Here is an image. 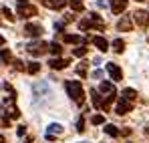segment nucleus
<instances>
[{
  "label": "nucleus",
  "mask_w": 149,
  "mask_h": 143,
  "mask_svg": "<svg viewBox=\"0 0 149 143\" xmlns=\"http://www.w3.org/2000/svg\"><path fill=\"white\" fill-rule=\"evenodd\" d=\"M65 89H67V93L69 97L77 101V103H83L85 101V93H83V85L79 83V81H67L65 83Z\"/></svg>",
  "instance_id": "1"
},
{
  "label": "nucleus",
  "mask_w": 149,
  "mask_h": 143,
  "mask_svg": "<svg viewBox=\"0 0 149 143\" xmlns=\"http://www.w3.org/2000/svg\"><path fill=\"white\" fill-rule=\"evenodd\" d=\"M26 50L30 52V54H34V57H40V54H45L47 50H49V45L47 43H42V40H34V43H30Z\"/></svg>",
  "instance_id": "2"
},
{
  "label": "nucleus",
  "mask_w": 149,
  "mask_h": 143,
  "mask_svg": "<svg viewBox=\"0 0 149 143\" xmlns=\"http://www.w3.org/2000/svg\"><path fill=\"white\" fill-rule=\"evenodd\" d=\"M133 20L139 24L141 28H147V24H149V12H145V10H135V12H133Z\"/></svg>",
  "instance_id": "3"
},
{
  "label": "nucleus",
  "mask_w": 149,
  "mask_h": 143,
  "mask_svg": "<svg viewBox=\"0 0 149 143\" xmlns=\"http://www.w3.org/2000/svg\"><path fill=\"white\" fill-rule=\"evenodd\" d=\"M45 30H42V26L40 24H32V22H28L24 26V34L26 36H32V38H36V36H40Z\"/></svg>",
  "instance_id": "4"
},
{
  "label": "nucleus",
  "mask_w": 149,
  "mask_h": 143,
  "mask_svg": "<svg viewBox=\"0 0 149 143\" xmlns=\"http://www.w3.org/2000/svg\"><path fill=\"white\" fill-rule=\"evenodd\" d=\"M36 12H38V10H36L34 4H20V6H18V16H22V18L34 16Z\"/></svg>",
  "instance_id": "5"
},
{
  "label": "nucleus",
  "mask_w": 149,
  "mask_h": 143,
  "mask_svg": "<svg viewBox=\"0 0 149 143\" xmlns=\"http://www.w3.org/2000/svg\"><path fill=\"white\" fill-rule=\"evenodd\" d=\"M32 93H34V99H40V97L49 95L50 89H49L47 83H36V85H32Z\"/></svg>",
  "instance_id": "6"
},
{
  "label": "nucleus",
  "mask_w": 149,
  "mask_h": 143,
  "mask_svg": "<svg viewBox=\"0 0 149 143\" xmlns=\"http://www.w3.org/2000/svg\"><path fill=\"white\" fill-rule=\"evenodd\" d=\"M65 129H63V125H58V123H50L49 125V129H47V139L49 141H52L56 135H61Z\"/></svg>",
  "instance_id": "7"
},
{
  "label": "nucleus",
  "mask_w": 149,
  "mask_h": 143,
  "mask_svg": "<svg viewBox=\"0 0 149 143\" xmlns=\"http://www.w3.org/2000/svg\"><path fill=\"white\" fill-rule=\"evenodd\" d=\"M107 73L111 75L113 81H121V79H123V73H121V69H119L115 63H107Z\"/></svg>",
  "instance_id": "8"
},
{
  "label": "nucleus",
  "mask_w": 149,
  "mask_h": 143,
  "mask_svg": "<svg viewBox=\"0 0 149 143\" xmlns=\"http://www.w3.org/2000/svg\"><path fill=\"white\" fill-rule=\"evenodd\" d=\"M49 67H50V69H54V71H61V69H67V67H69V61L56 57V59H50V61H49Z\"/></svg>",
  "instance_id": "9"
},
{
  "label": "nucleus",
  "mask_w": 149,
  "mask_h": 143,
  "mask_svg": "<svg viewBox=\"0 0 149 143\" xmlns=\"http://www.w3.org/2000/svg\"><path fill=\"white\" fill-rule=\"evenodd\" d=\"M109 2H111L113 14H121L125 8H127V0H109Z\"/></svg>",
  "instance_id": "10"
},
{
  "label": "nucleus",
  "mask_w": 149,
  "mask_h": 143,
  "mask_svg": "<svg viewBox=\"0 0 149 143\" xmlns=\"http://www.w3.org/2000/svg\"><path fill=\"white\" fill-rule=\"evenodd\" d=\"M131 111V103L127 101V99H121L119 103H117V107H115V113L117 115H125V113H129Z\"/></svg>",
  "instance_id": "11"
},
{
  "label": "nucleus",
  "mask_w": 149,
  "mask_h": 143,
  "mask_svg": "<svg viewBox=\"0 0 149 143\" xmlns=\"http://www.w3.org/2000/svg\"><path fill=\"white\" fill-rule=\"evenodd\" d=\"M99 91H101V93H105L107 97H113V95H115V85L109 83V81H103V83L99 85Z\"/></svg>",
  "instance_id": "12"
},
{
  "label": "nucleus",
  "mask_w": 149,
  "mask_h": 143,
  "mask_svg": "<svg viewBox=\"0 0 149 143\" xmlns=\"http://www.w3.org/2000/svg\"><path fill=\"white\" fill-rule=\"evenodd\" d=\"M42 4H45L47 8H52V10H61V8L67 4V0H42Z\"/></svg>",
  "instance_id": "13"
},
{
  "label": "nucleus",
  "mask_w": 149,
  "mask_h": 143,
  "mask_svg": "<svg viewBox=\"0 0 149 143\" xmlns=\"http://www.w3.org/2000/svg\"><path fill=\"white\" fill-rule=\"evenodd\" d=\"M117 28H119V30H125V32H129V30L133 28L131 18H129V16H121V20L117 22Z\"/></svg>",
  "instance_id": "14"
},
{
  "label": "nucleus",
  "mask_w": 149,
  "mask_h": 143,
  "mask_svg": "<svg viewBox=\"0 0 149 143\" xmlns=\"http://www.w3.org/2000/svg\"><path fill=\"white\" fill-rule=\"evenodd\" d=\"M93 45L99 48L101 52H107V50H109V43H107L103 36H95V38H93Z\"/></svg>",
  "instance_id": "15"
},
{
  "label": "nucleus",
  "mask_w": 149,
  "mask_h": 143,
  "mask_svg": "<svg viewBox=\"0 0 149 143\" xmlns=\"http://www.w3.org/2000/svg\"><path fill=\"white\" fill-rule=\"evenodd\" d=\"M65 43L77 45V43H89V38H81L79 34H65Z\"/></svg>",
  "instance_id": "16"
},
{
  "label": "nucleus",
  "mask_w": 149,
  "mask_h": 143,
  "mask_svg": "<svg viewBox=\"0 0 149 143\" xmlns=\"http://www.w3.org/2000/svg\"><path fill=\"white\" fill-rule=\"evenodd\" d=\"M89 22H91V26H99L101 30L105 28V22H103V18H101L99 14H95V12H93V14H89Z\"/></svg>",
  "instance_id": "17"
},
{
  "label": "nucleus",
  "mask_w": 149,
  "mask_h": 143,
  "mask_svg": "<svg viewBox=\"0 0 149 143\" xmlns=\"http://www.w3.org/2000/svg\"><path fill=\"white\" fill-rule=\"evenodd\" d=\"M105 133H107V135H111V137H117L121 131H119L115 125H105Z\"/></svg>",
  "instance_id": "18"
},
{
  "label": "nucleus",
  "mask_w": 149,
  "mask_h": 143,
  "mask_svg": "<svg viewBox=\"0 0 149 143\" xmlns=\"http://www.w3.org/2000/svg\"><path fill=\"white\" fill-rule=\"evenodd\" d=\"M113 50H115V52H123V50H125V43L121 40V38L113 40Z\"/></svg>",
  "instance_id": "19"
},
{
  "label": "nucleus",
  "mask_w": 149,
  "mask_h": 143,
  "mask_svg": "<svg viewBox=\"0 0 149 143\" xmlns=\"http://www.w3.org/2000/svg\"><path fill=\"white\" fill-rule=\"evenodd\" d=\"M49 50L52 52V54H56V57H58V54L63 52V47H61L58 43H50V45H49Z\"/></svg>",
  "instance_id": "20"
},
{
  "label": "nucleus",
  "mask_w": 149,
  "mask_h": 143,
  "mask_svg": "<svg viewBox=\"0 0 149 143\" xmlns=\"http://www.w3.org/2000/svg\"><path fill=\"white\" fill-rule=\"evenodd\" d=\"M137 97V91L135 89H125L123 91V99H127V101H133Z\"/></svg>",
  "instance_id": "21"
},
{
  "label": "nucleus",
  "mask_w": 149,
  "mask_h": 143,
  "mask_svg": "<svg viewBox=\"0 0 149 143\" xmlns=\"http://www.w3.org/2000/svg\"><path fill=\"white\" fill-rule=\"evenodd\" d=\"M71 8H73L74 12H81L85 8V4H83V0H71Z\"/></svg>",
  "instance_id": "22"
},
{
  "label": "nucleus",
  "mask_w": 149,
  "mask_h": 143,
  "mask_svg": "<svg viewBox=\"0 0 149 143\" xmlns=\"http://www.w3.org/2000/svg\"><path fill=\"white\" fill-rule=\"evenodd\" d=\"M10 59H12V52H10L8 48H2V50H0V61H4V63H8Z\"/></svg>",
  "instance_id": "23"
},
{
  "label": "nucleus",
  "mask_w": 149,
  "mask_h": 143,
  "mask_svg": "<svg viewBox=\"0 0 149 143\" xmlns=\"http://www.w3.org/2000/svg\"><path fill=\"white\" fill-rule=\"evenodd\" d=\"M91 95H93V105L101 109V107H103V101H101V95L97 93V91H91Z\"/></svg>",
  "instance_id": "24"
},
{
  "label": "nucleus",
  "mask_w": 149,
  "mask_h": 143,
  "mask_svg": "<svg viewBox=\"0 0 149 143\" xmlns=\"http://www.w3.org/2000/svg\"><path fill=\"white\" fill-rule=\"evenodd\" d=\"M26 69H28L30 75H34V73L40 71V65H38V63H28V67H26Z\"/></svg>",
  "instance_id": "25"
},
{
  "label": "nucleus",
  "mask_w": 149,
  "mask_h": 143,
  "mask_svg": "<svg viewBox=\"0 0 149 143\" xmlns=\"http://www.w3.org/2000/svg\"><path fill=\"white\" fill-rule=\"evenodd\" d=\"M91 123H93V125H103V123H105V117H103V115H93Z\"/></svg>",
  "instance_id": "26"
},
{
  "label": "nucleus",
  "mask_w": 149,
  "mask_h": 143,
  "mask_svg": "<svg viewBox=\"0 0 149 143\" xmlns=\"http://www.w3.org/2000/svg\"><path fill=\"white\" fill-rule=\"evenodd\" d=\"M73 54H74V57H85V54H87V48H85V47L74 48V50H73Z\"/></svg>",
  "instance_id": "27"
},
{
  "label": "nucleus",
  "mask_w": 149,
  "mask_h": 143,
  "mask_svg": "<svg viewBox=\"0 0 149 143\" xmlns=\"http://www.w3.org/2000/svg\"><path fill=\"white\" fill-rule=\"evenodd\" d=\"M77 73H79L81 77H85V75H87V63H81V65L77 67Z\"/></svg>",
  "instance_id": "28"
},
{
  "label": "nucleus",
  "mask_w": 149,
  "mask_h": 143,
  "mask_svg": "<svg viewBox=\"0 0 149 143\" xmlns=\"http://www.w3.org/2000/svg\"><path fill=\"white\" fill-rule=\"evenodd\" d=\"M2 14H4V16H6V20H14V14H12V12H10V10H8V8H6V6H4V8H2Z\"/></svg>",
  "instance_id": "29"
},
{
  "label": "nucleus",
  "mask_w": 149,
  "mask_h": 143,
  "mask_svg": "<svg viewBox=\"0 0 149 143\" xmlns=\"http://www.w3.org/2000/svg\"><path fill=\"white\" fill-rule=\"evenodd\" d=\"M77 131H79V133H83V131H85V119H83V117L77 121Z\"/></svg>",
  "instance_id": "30"
},
{
  "label": "nucleus",
  "mask_w": 149,
  "mask_h": 143,
  "mask_svg": "<svg viewBox=\"0 0 149 143\" xmlns=\"http://www.w3.org/2000/svg\"><path fill=\"white\" fill-rule=\"evenodd\" d=\"M14 69H16V71H22V69H24L22 61H14Z\"/></svg>",
  "instance_id": "31"
},
{
  "label": "nucleus",
  "mask_w": 149,
  "mask_h": 143,
  "mask_svg": "<svg viewBox=\"0 0 149 143\" xmlns=\"http://www.w3.org/2000/svg\"><path fill=\"white\" fill-rule=\"evenodd\" d=\"M93 79H103V73H101V71H95V73H93Z\"/></svg>",
  "instance_id": "32"
},
{
  "label": "nucleus",
  "mask_w": 149,
  "mask_h": 143,
  "mask_svg": "<svg viewBox=\"0 0 149 143\" xmlns=\"http://www.w3.org/2000/svg\"><path fill=\"white\" fill-rule=\"evenodd\" d=\"M26 133V127H18V135H20V137H22V135H24Z\"/></svg>",
  "instance_id": "33"
},
{
  "label": "nucleus",
  "mask_w": 149,
  "mask_h": 143,
  "mask_svg": "<svg viewBox=\"0 0 149 143\" xmlns=\"http://www.w3.org/2000/svg\"><path fill=\"white\" fill-rule=\"evenodd\" d=\"M97 6H101V8H105L107 4H105V0H97Z\"/></svg>",
  "instance_id": "34"
},
{
  "label": "nucleus",
  "mask_w": 149,
  "mask_h": 143,
  "mask_svg": "<svg viewBox=\"0 0 149 143\" xmlns=\"http://www.w3.org/2000/svg\"><path fill=\"white\" fill-rule=\"evenodd\" d=\"M4 43H6V40H4V36H2V34H0V47H2V45H4Z\"/></svg>",
  "instance_id": "35"
},
{
  "label": "nucleus",
  "mask_w": 149,
  "mask_h": 143,
  "mask_svg": "<svg viewBox=\"0 0 149 143\" xmlns=\"http://www.w3.org/2000/svg\"><path fill=\"white\" fill-rule=\"evenodd\" d=\"M145 135H147V137H149V127H145Z\"/></svg>",
  "instance_id": "36"
},
{
  "label": "nucleus",
  "mask_w": 149,
  "mask_h": 143,
  "mask_svg": "<svg viewBox=\"0 0 149 143\" xmlns=\"http://www.w3.org/2000/svg\"><path fill=\"white\" fill-rule=\"evenodd\" d=\"M4 141H6V139H4V137H2V135H0V143H4Z\"/></svg>",
  "instance_id": "37"
},
{
  "label": "nucleus",
  "mask_w": 149,
  "mask_h": 143,
  "mask_svg": "<svg viewBox=\"0 0 149 143\" xmlns=\"http://www.w3.org/2000/svg\"><path fill=\"white\" fill-rule=\"evenodd\" d=\"M24 143H32V139H26V141Z\"/></svg>",
  "instance_id": "38"
},
{
  "label": "nucleus",
  "mask_w": 149,
  "mask_h": 143,
  "mask_svg": "<svg viewBox=\"0 0 149 143\" xmlns=\"http://www.w3.org/2000/svg\"><path fill=\"white\" fill-rule=\"evenodd\" d=\"M18 2H20V4H24V2H26V0H18Z\"/></svg>",
  "instance_id": "39"
},
{
  "label": "nucleus",
  "mask_w": 149,
  "mask_h": 143,
  "mask_svg": "<svg viewBox=\"0 0 149 143\" xmlns=\"http://www.w3.org/2000/svg\"><path fill=\"white\" fill-rule=\"evenodd\" d=\"M137 2H143V0H137Z\"/></svg>",
  "instance_id": "40"
}]
</instances>
